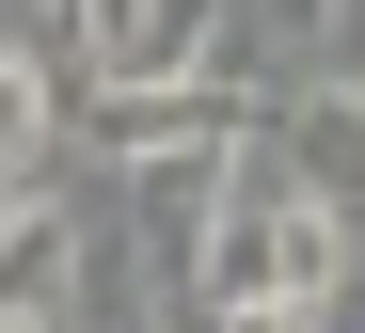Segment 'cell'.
<instances>
[{"label":"cell","instance_id":"52a82bcc","mask_svg":"<svg viewBox=\"0 0 365 333\" xmlns=\"http://www.w3.org/2000/svg\"><path fill=\"white\" fill-rule=\"evenodd\" d=\"M334 32H349V63H334V80H349V96H365V0H334Z\"/></svg>","mask_w":365,"mask_h":333},{"label":"cell","instance_id":"ba28073f","mask_svg":"<svg viewBox=\"0 0 365 333\" xmlns=\"http://www.w3.org/2000/svg\"><path fill=\"white\" fill-rule=\"evenodd\" d=\"M0 207H16V175H0Z\"/></svg>","mask_w":365,"mask_h":333},{"label":"cell","instance_id":"7a4b0ae2","mask_svg":"<svg viewBox=\"0 0 365 333\" xmlns=\"http://www.w3.org/2000/svg\"><path fill=\"white\" fill-rule=\"evenodd\" d=\"M255 159L302 190V207H334V222H365V96L334 80V63H302V80L255 111Z\"/></svg>","mask_w":365,"mask_h":333},{"label":"cell","instance_id":"8992f818","mask_svg":"<svg viewBox=\"0 0 365 333\" xmlns=\"http://www.w3.org/2000/svg\"><path fill=\"white\" fill-rule=\"evenodd\" d=\"M191 333H318V317H302V302H207Z\"/></svg>","mask_w":365,"mask_h":333},{"label":"cell","instance_id":"3957f363","mask_svg":"<svg viewBox=\"0 0 365 333\" xmlns=\"http://www.w3.org/2000/svg\"><path fill=\"white\" fill-rule=\"evenodd\" d=\"M64 302H80V222L48 190H16L0 207V333H64Z\"/></svg>","mask_w":365,"mask_h":333},{"label":"cell","instance_id":"5b68a950","mask_svg":"<svg viewBox=\"0 0 365 333\" xmlns=\"http://www.w3.org/2000/svg\"><path fill=\"white\" fill-rule=\"evenodd\" d=\"M318 32H334V0H255L238 16V48H286V63H318Z\"/></svg>","mask_w":365,"mask_h":333},{"label":"cell","instance_id":"277c9868","mask_svg":"<svg viewBox=\"0 0 365 333\" xmlns=\"http://www.w3.org/2000/svg\"><path fill=\"white\" fill-rule=\"evenodd\" d=\"M48 159H64V80H48L32 32H0V175L48 190Z\"/></svg>","mask_w":365,"mask_h":333},{"label":"cell","instance_id":"6da1fadb","mask_svg":"<svg viewBox=\"0 0 365 333\" xmlns=\"http://www.w3.org/2000/svg\"><path fill=\"white\" fill-rule=\"evenodd\" d=\"M255 63H207V80H96L80 96V143L96 159H159V143H255Z\"/></svg>","mask_w":365,"mask_h":333}]
</instances>
